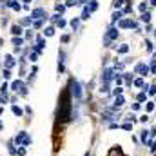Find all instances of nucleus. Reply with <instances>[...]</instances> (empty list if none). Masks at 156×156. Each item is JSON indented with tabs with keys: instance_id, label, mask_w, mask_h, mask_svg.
<instances>
[{
	"instance_id": "obj_3",
	"label": "nucleus",
	"mask_w": 156,
	"mask_h": 156,
	"mask_svg": "<svg viewBox=\"0 0 156 156\" xmlns=\"http://www.w3.org/2000/svg\"><path fill=\"white\" fill-rule=\"evenodd\" d=\"M69 87H71V94H73L75 98H82V87H80V83H78L75 78H71Z\"/></svg>"
},
{
	"instance_id": "obj_9",
	"label": "nucleus",
	"mask_w": 156,
	"mask_h": 156,
	"mask_svg": "<svg viewBox=\"0 0 156 156\" xmlns=\"http://www.w3.org/2000/svg\"><path fill=\"white\" fill-rule=\"evenodd\" d=\"M140 20H142V22H145V24H151V20H153V15H151V11H145V13H142V15H140Z\"/></svg>"
},
{
	"instance_id": "obj_30",
	"label": "nucleus",
	"mask_w": 156,
	"mask_h": 156,
	"mask_svg": "<svg viewBox=\"0 0 156 156\" xmlns=\"http://www.w3.org/2000/svg\"><path fill=\"white\" fill-rule=\"evenodd\" d=\"M125 120H127V122H133V123H134V122H136V116H134V115L131 113V115H127V116H125Z\"/></svg>"
},
{
	"instance_id": "obj_27",
	"label": "nucleus",
	"mask_w": 156,
	"mask_h": 156,
	"mask_svg": "<svg viewBox=\"0 0 156 156\" xmlns=\"http://www.w3.org/2000/svg\"><path fill=\"white\" fill-rule=\"evenodd\" d=\"M11 109H13V113H15L16 116H22V109H20V107H16V105H13Z\"/></svg>"
},
{
	"instance_id": "obj_38",
	"label": "nucleus",
	"mask_w": 156,
	"mask_h": 156,
	"mask_svg": "<svg viewBox=\"0 0 156 156\" xmlns=\"http://www.w3.org/2000/svg\"><path fill=\"white\" fill-rule=\"evenodd\" d=\"M42 24H44L42 20H35V24H33V26H35V27H42Z\"/></svg>"
},
{
	"instance_id": "obj_21",
	"label": "nucleus",
	"mask_w": 156,
	"mask_h": 156,
	"mask_svg": "<svg viewBox=\"0 0 156 156\" xmlns=\"http://www.w3.org/2000/svg\"><path fill=\"white\" fill-rule=\"evenodd\" d=\"M13 91H20V89H24V85H22V82H13Z\"/></svg>"
},
{
	"instance_id": "obj_32",
	"label": "nucleus",
	"mask_w": 156,
	"mask_h": 156,
	"mask_svg": "<svg viewBox=\"0 0 156 156\" xmlns=\"http://www.w3.org/2000/svg\"><path fill=\"white\" fill-rule=\"evenodd\" d=\"M122 93H123V89H122V87H116V89L113 91V94H115V96H120Z\"/></svg>"
},
{
	"instance_id": "obj_11",
	"label": "nucleus",
	"mask_w": 156,
	"mask_h": 156,
	"mask_svg": "<svg viewBox=\"0 0 156 156\" xmlns=\"http://www.w3.org/2000/svg\"><path fill=\"white\" fill-rule=\"evenodd\" d=\"M123 104H125V98H123L122 94H120V96H116V100H115V109H120Z\"/></svg>"
},
{
	"instance_id": "obj_42",
	"label": "nucleus",
	"mask_w": 156,
	"mask_h": 156,
	"mask_svg": "<svg viewBox=\"0 0 156 156\" xmlns=\"http://www.w3.org/2000/svg\"><path fill=\"white\" fill-rule=\"evenodd\" d=\"M140 109V104H133V111H138Z\"/></svg>"
},
{
	"instance_id": "obj_36",
	"label": "nucleus",
	"mask_w": 156,
	"mask_h": 156,
	"mask_svg": "<svg viewBox=\"0 0 156 156\" xmlns=\"http://www.w3.org/2000/svg\"><path fill=\"white\" fill-rule=\"evenodd\" d=\"M13 44H15V47H18V45L22 44V38H15L13 40Z\"/></svg>"
},
{
	"instance_id": "obj_22",
	"label": "nucleus",
	"mask_w": 156,
	"mask_h": 156,
	"mask_svg": "<svg viewBox=\"0 0 156 156\" xmlns=\"http://www.w3.org/2000/svg\"><path fill=\"white\" fill-rule=\"evenodd\" d=\"M138 11H140V13H145V11H149V9H147V2H142V4L138 5Z\"/></svg>"
},
{
	"instance_id": "obj_34",
	"label": "nucleus",
	"mask_w": 156,
	"mask_h": 156,
	"mask_svg": "<svg viewBox=\"0 0 156 156\" xmlns=\"http://www.w3.org/2000/svg\"><path fill=\"white\" fill-rule=\"evenodd\" d=\"M145 98H147L145 93H140V94H138V102H145Z\"/></svg>"
},
{
	"instance_id": "obj_16",
	"label": "nucleus",
	"mask_w": 156,
	"mask_h": 156,
	"mask_svg": "<svg viewBox=\"0 0 156 156\" xmlns=\"http://www.w3.org/2000/svg\"><path fill=\"white\" fill-rule=\"evenodd\" d=\"M145 51H147V53H153V51H154V45H153L151 40H145Z\"/></svg>"
},
{
	"instance_id": "obj_4",
	"label": "nucleus",
	"mask_w": 156,
	"mask_h": 156,
	"mask_svg": "<svg viewBox=\"0 0 156 156\" xmlns=\"http://www.w3.org/2000/svg\"><path fill=\"white\" fill-rule=\"evenodd\" d=\"M115 76H116V75H115V69H113V67H107V69H104V73H102V82H104V83H109Z\"/></svg>"
},
{
	"instance_id": "obj_33",
	"label": "nucleus",
	"mask_w": 156,
	"mask_h": 156,
	"mask_svg": "<svg viewBox=\"0 0 156 156\" xmlns=\"http://www.w3.org/2000/svg\"><path fill=\"white\" fill-rule=\"evenodd\" d=\"M71 27H73V29H78V18H73V20H71Z\"/></svg>"
},
{
	"instance_id": "obj_8",
	"label": "nucleus",
	"mask_w": 156,
	"mask_h": 156,
	"mask_svg": "<svg viewBox=\"0 0 156 156\" xmlns=\"http://www.w3.org/2000/svg\"><path fill=\"white\" fill-rule=\"evenodd\" d=\"M64 62H66V53L58 51V71L60 73H64Z\"/></svg>"
},
{
	"instance_id": "obj_28",
	"label": "nucleus",
	"mask_w": 156,
	"mask_h": 156,
	"mask_svg": "<svg viewBox=\"0 0 156 156\" xmlns=\"http://www.w3.org/2000/svg\"><path fill=\"white\" fill-rule=\"evenodd\" d=\"M153 109H154V104H153V102H147V105H145V111H147V113H151Z\"/></svg>"
},
{
	"instance_id": "obj_14",
	"label": "nucleus",
	"mask_w": 156,
	"mask_h": 156,
	"mask_svg": "<svg viewBox=\"0 0 156 156\" xmlns=\"http://www.w3.org/2000/svg\"><path fill=\"white\" fill-rule=\"evenodd\" d=\"M87 7H89V11H91V13H94V11L98 9V2H96V0H91Z\"/></svg>"
},
{
	"instance_id": "obj_45",
	"label": "nucleus",
	"mask_w": 156,
	"mask_h": 156,
	"mask_svg": "<svg viewBox=\"0 0 156 156\" xmlns=\"http://www.w3.org/2000/svg\"><path fill=\"white\" fill-rule=\"evenodd\" d=\"M151 5H154L156 7V0H151Z\"/></svg>"
},
{
	"instance_id": "obj_41",
	"label": "nucleus",
	"mask_w": 156,
	"mask_h": 156,
	"mask_svg": "<svg viewBox=\"0 0 156 156\" xmlns=\"http://www.w3.org/2000/svg\"><path fill=\"white\" fill-rule=\"evenodd\" d=\"M147 120H149V116H147V115H144V116L140 118V122H144V123H145V122H147Z\"/></svg>"
},
{
	"instance_id": "obj_44",
	"label": "nucleus",
	"mask_w": 156,
	"mask_h": 156,
	"mask_svg": "<svg viewBox=\"0 0 156 156\" xmlns=\"http://www.w3.org/2000/svg\"><path fill=\"white\" fill-rule=\"evenodd\" d=\"M62 42H69V35H64L62 37Z\"/></svg>"
},
{
	"instance_id": "obj_43",
	"label": "nucleus",
	"mask_w": 156,
	"mask_h": 156,
	"mask_svg": "<svg viewBox=\"0 0 156 156\" xmlns=\"http://www.w3.org/2000/svg\"><path fill=\"white\" fill-rule=\"evenodd\" d=\"M4 76H5V78H11V73H9V71L5 69V71H4Z\"/></svg>"
},
{
	"instance_id": "obj_47",
	"label": "nucleus",
	"mask_w": 156,
	"mask_h": 156,
	"mask_svg": "<svg viewBox=\"0 0 156 156\" xmlns=\"http://www.w3.org/2000/svg\"><path fill=\"white\" fill-rule=\"evenodd\" d=\"M24 2H26V4H27V2H31V0H24Z\"/></svg>"
},
{
	"instance_id": "obj_24",
	"label": "nucleus",
	"mask_w": 156,
	"mask_h": 156,
	"mask_svg": "<svg viewBox=\"0 0 156 156\" xmlns=\"http://www.w3.org/2000/svg\"><path fill=\"white\" fill-rule=\"evenodd\" d=\"M133 83H134L136 87H145V83H144V80H142V78H136V80H133Z\"/></svg>"
},
{
	"instance_id": "obj_6",
	"label": "nucleus",
	"mask_w": 156,
	"mask_h": 156,
	"mask_svg": "<svg viewBox=\"0 0 156 156\" xmlns=\"http://www.w3.org/2000/svg\"><path fill=\"white\" fill-rule=\"evenodd\" d=\"M31 18L44 20V18H47V15H45V11H44L42 7H37V9H33V11H31Z\"/></svg>"
},
{
	"instance_id": "obj_26",
	"label": "nucleus",
	"mask_w": 156,
	"mask_h": 156,
	"mask_svg": "<svg viewBox=\"0 0 156 156\" xmlns=\"http://www.w3.org/2000/svg\"><path fill=\"white\" fill-rule=\"evenodd\" d=\"M64 11H66V5H64V4H56V13H60V15H62Z\"/></svg>"
},
{
	"instance_id": "obj_39",
	"label": "nucleus",
	"mask_w": 156,
	"mask_h": 156,
	"mask_svg": "<svg viewBox=\"0 0 156 156\" xmlns=\"http://www.w3.org/2000/svg\"><path fill=\"white\" fill-rule=\"evenodd\" d=\"M149 93H151V94H156V85H153V87H149Z\"/></svg>"
},
{
	"instance_id": "obj_46",
	"label": "nucleus",
	"mask_w": 156,
	"mask_h": 156,
	"mask_svg": "<svg viewBox=\"0 0 156 156\" xmlns=\"http://www.w3.org/2000/svg\"><path fill=\"white\" fill-rule=\"evenodd\" d=\"M80 2H82V4H87V0H80Z\"/></svg>"
},
{
	"instance_id": "obj_19",
	"label": "nucleus",
	"mask_w": 156,
	"mask_h": 156,
	"mask_svg": "<svg viewBox=\"0 0 156 156\" xmlns=\"http://www.w3.org/2000/svg\"><path fill=\"white\" fill-rule=\"evenodd\" d=\"M56 26H58V27H60V29H64V27H66V26H67V20H66V18H62V16H60V20H58V22H56Z\"/></svg>"
},
{
	"instance_id": "obj_1",
	"label": "nucleus",
	"mask_w": 156,
	"mask_h": 156,
	"mask_svg": "<svg viewBox=\"0 0 156 156\" xmlns=\"http://www.w3.org/2000/svg\"><path fill=\"white\" fill-rule=\"evenodd\" d=\"M71 104H69V93L64 91L62 93V98H60V105H58V120L62 122H67L71 118Z\"/></svg>"
},
{
	"instance_id": "obj_23",
	"label": "nucleus",
	"mask_w": 156,
	"mask_h": 156,
	"mask_svg": "<svg viewBox=\"0 0 156 156\" xmlns=\"http://www.w3.org/2000/svg\"><path fill=\"white\" fill-rule=\"evenodd\" d=\"M122 13H123V15H131V13H133V5H131V4H127V5L123 7V11H122Z\"/></svg>"
},
{
	"instance_id": "obj_7",
	"label": "nucleus",
	"mask_w": 156,
	"mask_h": 156,
	"mask_svg": "<svg viewBox=\"0 0 156 156\" xmlns=\"http://www.w3.org/2000/svg\"><path fill=\"white\" fill-rule=\"evenodd\" d=\"M134 71H136V73H140V75H142V76H147V75H149V71H151V69H149V67H147V66H145V64H138V66H136V67H134Z\"/></svg>"
},
{
	"instance_id": "obj_29",
	"label": "nucleus",
	"mask_w": 156,
	"mask_h": 156,
	"mask_svg": "<svg viewBox=\"0 0 156 156\" xmlns=\"http://www.w3.org/2000/svg\"><path fill=\"white\" fill-rule=\"evenodd\" d=\"M147 140H149V134H147V131H142V142H144V144H147Z\"/></svg>"
},
{
	"instance_id": "obj_15",
	"label": "nucleus",
	"mask_w": 156,
	"mask_h": 156,
	"mask_svg": "<svg viewBox=\"0 0 156 156\" xmlns=\"http://www.w3.org/2000/svg\"><path fill=\"white\" fill-rule=\"evenodd\" d=\"M11 33H13L15 37H20V35H22V27H20V26H13V27H11Z\"/></svg>"
},
{
	"instance_id": "obj_18",
	"label": "nucleus",
	"mask_w": 156,
	"mask_h": 156,
	"mask_svg": "<svg viewBox=\"0 0 156 156\" xmlns=\"http://www.w3.org/2000/svg\"><path fill=\"white\" fill-rule=\"evenodd\" d=\"M5 66H7V67H13V66H15V60H13V56H11V55H7V56H5Z\"/></svg>"
},
{
	"instance_id": "obj_37",
	"label": "nucleus",
	"mask_w": 156,
	"mask_h": 156,
	"mask_svg": "<svg viewBox=\"0 0 156 156\" xmlns=\"http://www.w3.org/2000/svg\"><path fill=\"white\" fill-rule=\"evenodd\" d=\"M122 127H123V129H125V131H131V129H133V125H131V123H123V125H122Z\"/></svg>"
},
{
	"instance_id": "obj_20",
	"label": "nucleus",
	"mask_w": 156,
	"mask_h": 156,
	"mask_svg": "<svg viewBox=\"0 0 156 156\" xmlns=\"http://www.w3.org/2000/svg\"><path fill=\"white\" fill-rule=\"evenodd\" d=\"M44 35H45V37H53V35H55V27H45V29H44Z\"/></svg>"
},
{
	"instance_id": "obj_17",
	"label": "nucleus",
	"mask_w": 156,
	"mask_h": 156,
	"mask_svg": "<svg viewBox=\"0 0 156 156\" xmlns=\"http://www.w3.org/2000/svg\"><path fill=\"white\" fill-rule=\"evenodd\" d=\"M125 2H127V0H115V2H113V7H115V9H118V11H120V7H122V5H123Z\"/></svg>"
},
{
	"instance_id": "obj_48",
	"label": "nucleus",
	"mask_w": 156,
	"mask_h": 156,
	"mask_svg": "<svg viewBox=\"0 0 156 156\" xmlns=\"http://www.w3.org/2000/svg\"><path fill=\"white\" fill-rule=\"evenodd\" d=\"M0 129H2V123H0Z\"/></svg>"
},
{
	"instance_id": "obj_2",
	"label": "nucleus",
	"mask_w": 156,
	"mask_h": 156,
	"mask_svg": "<svg viewBox=\"0 0 156 156\" xmlns=\"http://www.w3.org/2000/svg\"><path fill=\"white\" fill-rule=\"evenodd\" d=\"M118 27H120V29H138L136 33H140V26H138L133 18H122V20L118 22Z\"/></svg>"
},
{
	"instance_id": "obj_12",
	"label": "nucleus",
	"mask_w": 156,
	"mask_h": 156,
	"mask_svg": "<svg viewBox=\"0 0 156 156\" xmlns=\"http://www.w3.org/2000/svg\"><path fill=\"white\" fill-rule=\"evenodd\" d=\"M82 20H87V18H91V11H89V7L85 5L83 7V11H82V16H80Z\"/></svg>"
},
{
	"instance_id": "obj_25",
	"label": "nucleus",
	"mask_w": 156,
	"mask_h": 156,
	"mask_svg": "<svg viewBox=\"0 0 156 156\" xmlns=\"http://www.w3.org/2000/svg\"><path fill=\"white\" fill-rule=\"evenodd\" d=\"M7 5H9V7H13V9H16V11L20 9V4H16V2H13V0H9V2H7Z\"/></svg>"
},
{
	"instance_id": "obj_31",
	"label": "nucleus",
	"mask_w": 156,
	"mask_h": 156,
	"mask_svg": "<svg viewBox=\"0 0 156 156\" xmlns=\"http://www.w3.org/2000/svg\"><path fill=\"white\" fill-rule=\"evenodd\" d=\"M76 5V0H66V7H73Z\"/></svg>"
},
{
	"instance_id": "obj_10",
	"label": "nucleus",
	"mask_w": 156,
	"mask_h": 156,
	"mask_svg": "<svg viewBox=\"0 0 156 156\" xmlns=\"http://www.w3.org/2000/svg\"><path fill=\"white\" fill-rule=\"evenodd\" d=\"M122 18H123V13H122V11H115V13H113V16H111L113 24H115V22H120Z\"/></svg>"
},
{
	"instance_id": "obj_13",
	"label": "nucleus",
	"mask_w": 156,
	"mask_h": 156,
	"mask_svg": "<svg viewBox=\"0 0 156 156\" xmlns=\"http://www.w3.org/2000/svg\"><path fill=\"white\" fill-rule=\"evenodd\" d=\"M125 53H129V44H122L118 47V55H125Z\"/></svg>"
},
{
	"instance_id": "obj_5",
	"label": "nucleus",
	"mask_w": 156,
	"mask_h": 156,
	"mask_svg": "<svg viewBox=\"0 0 156 156\" xmlns=\"http://www.w3.org/2000/svg\"><path fill=\"white\" fill-rule=\"evenodd\" d=\"M118 35H120L118 27H111V29H107V33H105V44H109V42H113V40H118Z\"/></svg>"
},
{
	"instance_id": "obj_35",
	"label": "nucleus",
	"mask_w": 156,
	"mask_h": 156,
	"mask_svg": "<svg viewBox=\"0 0 156 156\" xmlns=\"http://www.w3.org/2000/svg\"><path fill=\"white\" fill-rule=\"evenodd\" d=\"M153 31H154V29H153V26H151V24H147V26H145V33H153Z\"/></svg>"
},
{
	"instance_id": "obj_49",
	"label": "nucleus",
	"mask_w": 156,
	"mask_h": 156,
	"mask_svg": "<svg viewBox=\"0 0 156 156\" xmlns=\"http://www.w3.org/2000/svg\"><path fill=\"white\" fill-rule=\"evenodd\" d=\"M85 156H89V154H85Z\"/></svg>"
},
{
	"instance_id": "obj_40",
	"label": "nucleus",
	"mask_w": 156,
	"mask_h": 156,
	"mask_svg": "<svg viewBox=\"0 0 156 156\" xmlns=\"http://www.w3.org/2000/svg\"><path fill=\"white\" fill-rule=\"evenodd\" d=\"M151 153H156V142L151 144Z\"/></svg>"
}]
</instances>
